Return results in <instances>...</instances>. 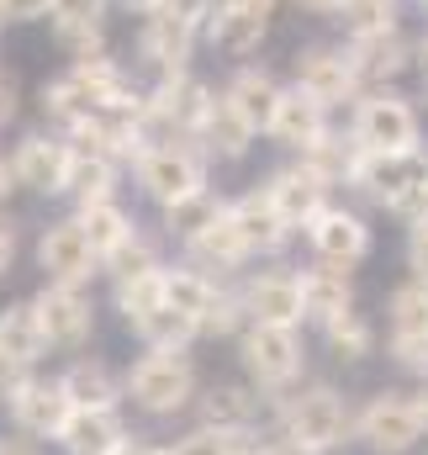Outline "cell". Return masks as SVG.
<instances>
[{"label":"cell","mask_w":428,"mask_h":455,"mask_svg":"<svg viewBox=\"0 0 428 455\" xmlns=\"http://www.w3.org/2000/svg\"><path fill=\"white\" fill-rule=\"evenodd\" d=\"M227 212H233V223H238V233H243V243H249V254H254V259H275V254H286V249H291V238H297V228L275 212V202L265 196V186H254V191L233 196V202H227Z\"/></svg>","instance_id":"obj_21"},{"label":"cell","mask_w":428,"mask_h":455,"mask_svg":"<svg viewBox=\"0 0 428 455\" xmlns=\"http://www.w3.org/2000/svg\"><path fill=\"white\" fill-rule=\"evenodd\" d=\"M37 270L43 281H69V286H91L101 275V254L85 238V228L75 223V212L37 233Z\"/></svg>","instance_id":"obj_12"},{"label":"cell","mask_w":428,"mask_h":455,"mask_svg":"<svg viewBox=\"0 0 428 455\" xmlns=\"http://www.w3.org/2000/svg\"><path fill=\"white\" fill-rule=\"evenodd\" d=\"M154 455H175V451H170V445H154Z\"/></svg>","instance_id":"obj_57"},{"label":"cell","mask_w":428,"mask_h":455,"mask_svg":"<svg viewBox=\"0 0 428 455\" xmlns=\"http://www.w3.org/2000/svg\"><path fill=\"white\" fill-rule=\"evenodd\" d=\"M222 96L254 122V132H270V116L281 107V96H286V80H281L275 69H265V64H238V69L227 75Z\"/></svg>","instance_id":"obj_26"},{"label":"cell","mask_w":428,"mask_h":455,"mask_svg":"<svg viewBox=\"0 0 428 455\" xmlns=\"http://www.w3.org/2000/svg\"><path fill=\"white\" fill-rule=\"evenodd\" d=\"M291 85H302L313 101H322L328 112H338V107H354L360 96H365V85H360V75H354V64H349V48L338 43V48H302L297 53V75H291Z\"/></svg>","instance_id":"obj_13"},{"label":"cell","mask_w":428,"mask_h":455,"mask_svg":"<svg viewBox=\"0 0 428 455\" xmlns=\"http://www.w3.org/2000/svg\"><path fill=\"white\" fill-rule=\"evenodd\" d=\"M243 286V307H249V323H281V329H302L307 313H302V275L291 265H270V270H254Z\"/></svg>","instance_id":"obj_15"},{"label":"cell","mask_w":428,"mask_h":455,"mask_svg":"<svg viewBox=\"0 0 428 455\" xmlns=\"http://www.w3.org/2000/svg\"><path fill=\"white\" fill-rule=\"evenodd\" d=\"M349 138L370 154H408L424 148V116L397 85H381L349 107Z\"/></svg>","instance_id":"obj_4"},{"label":"cell","mask_w":428,"mask_h":455,"mask_svg":"<svg viewBox=\"0 0 428 455\" xmlns=\"http://www.w3.org/2000/svg\"><path fill=\"white\" fill-rule=\"evenodd\" d=\"M259 455H318V451H307V445H297V440H286V435H270V440L259 445Z\"/></svg>","instance_id":"obj_49"},{"label":"cell","mask_w":428,"mask_h":455,"mask_svg":"<svg viewBox=\"0 0 428 455\" xmlns=\"http://www.w3.org/2000/svg\"><path fill=\"white\" fill-rule=\"evenodd\" d=\"M132 180H138V191H143L159 212H170L175 202L207 191V180H212V159H207L191 138H186V143H159V148H143V154H138Z\"/></svg>","instance_id":"obj_6"},{"label":"cell","mask_w":428,"mask_h":455,"mask_svg":"<svg viewBox=\"0 0 428 455\" xmlns=\"http://www.w3.org/2000/svg\"><path fill=\"white\" fill-rule=\"evenodd\" d=\"M413 69H424V80H428V32L413 43Z\"/></svg>","instance_id":"obj_55"},{"label":"cell","mask_w":428,"mask_h":455,"mask_svg":"<svg viewBox=\"0 0 428 455\" xmlns=\"http://www.w3.org/2000/svg\"><path fill=\"white\" fill-rule=\"evenodd\" d=\"M132 334L143 349H191V344L202 339V323L196 318H186L180 307H159V313H148V318H138L132 323Z\"/></svg>","instance_id":"obj_36"},{"label":"cell","mask_w":428,"mask_h":455,"mask_svg":"<svg viewBox=\"0 0 428 455\" xmlns=\"http://www.w3.org/2000/svg\"><path fill=\"white\" fill-rule=\"evenodd\" d=\"M249 435H254V429H249ZM233 440H238V435H227V429H207V424H196V429L180 435L170 451L175 455H227L233 451Z\"/></svg>","instance_id":"obj_42"},{"label":"cell","mask_w":428,"mask_h":455,"mask_svg":"<svg viewBox=\"0 0 428 455\" xmlns=\"http://www.w3.org/2000/svg\"><path fill=\"white\" fill-rule=\"evenodd\" d=\"M43 355H48V334H43V323H37L32 297H27V302H11V307L0 313V360L37 371Z\"/></svg>","instance_id":"obj_29"},{"label":"cell","mask_w":428,"mask_h":455,"mask_svg":"<svg viewBox=\"0 0 428 455\" xmlns=\"http://www.w3.org/2000/svg\"><path fill=\"white\" fill-rule=\"evenodd\" d=\"M333 27L349 37H376V32H397L402 27V0H338Z\"/></svg>","instance_id":"obj_35"},{"label":"cell","mask_w":428,"mask_h":455,"mask_svg":"<svg viewBox=\"0 0 428 455\" xmlns=\"http://www.w3.org/2000/svg\"><path fill=\"white\" fill-rule=\"evenodd\" d=\"M281 0H207V43L227 59L259 53Z\"/></svg>","instance_id":"obj_11"},{"label":"cell","mask_w":428,"mask_h":455,"mask_svg":"<svg viewBox=\"0 0 428 455\" xmlns=\"http://www.w3.org/2000/svg\"><path fill=\"white\" fill-rule=\"evenodd\" d=\"M270 419V397L254 381H217L196 397V424L227 429V435H249Z\"/></svg>","instance_id":"obj_19"},{"label":"cell","mask_w":428,"mask_h":455,"mask_svg":"<svg viewBox=\"0 0 428 455\" xmlns=\"http://www.w3.org/2000/svg\"><path fill=\"white\" fill-rule=\"evenodd\" d=\"M424 196H428V180H424Z\"/></svg>","instance_id":"obj_60"},{"label":"cell","mask_w":428,"mask_h":455,"mask_svg":"<svg viewBox=\"0 0 428 455\" xmlns=\"http://www.w3.org/2000/svg\"><path fill=\"white\" fill-rule=\"evenodd\" d=\"M64 80L75 85V96L91 107V112H122V116H138L143 107V91H138V80L116 64V59H80V64H69L64 69Z\"/></svg>","instance_id":"obj_16"},{"label":"cell","mask_w":428,"mask_h":455,"mask_svg":"<svg viewBox=\"0 0 428 455\" xmlns=\"http://www.w3.org/2000/svg\"><path fill=\"white\" fill-rule=\"evenodd\" d=\"M127 440H132V429H127L122 408H75L53 445L64 455H116Z\"/></svg>","instance_id":"obj_25"},{"label":"cell","mask_w":428,"mask_h":455,"mask_svg":"<svg viewBox=\"0 0 428 455\" xmlns=\"http://www.w3.org/2000/svg\"><path fill=\"white\" fill-rule=\"evenodd\" d=\"M428 180V148H408V154H370L360 148L354 154V170H349V191L365 196L370 207H397L408 191H418Z\"/></svg>","instance_id":"obj_8"},{"label":"cell","mask_w":428,"mask_h":455,"mask_svg":"<svg viewBox=\"0 0 428 455\" xmlns=\"http://www.w3.org/2000/svg\"><path fill=\"white\" fill-rule=\"evenodd\" d=\"M69 138L59 127H32L16 138L11 148V170H16V186L32 191V196H64V180H69Z\"/></svg>","instance_id":"obj_10"},{"label":"cell","mask_w":428,"mask_h":455,"mask_svg":"<svg viewBox=\"0 0 428 455\" xmlns=\"http://www.w3.org/2000/svg\"><path fill=\"white\" fill-rule=\"evenodd\" d=\"M5 5V21L11 27H32V21H48L53 16V0H0Z\"/></svg>","instance_id":"obj_47"},{"label":"cell","mask_w":428,"mask_h":455,"mask_svg":"<svg viewBox=\"0 0 428 455\" xmlns=\"http://www.w3.org/2000/svg\"><path fill=\"white\" fill-rule=\"evenodd\" d=\"M413 5H424V11H428V0H413Z\"/></svg>","instance_id":"obj_59"},{"label":"cell","mask_w":428,"mask_h":455,"mask_svg":"<svg viewBox=\"0 0 428 455\" xmlns=\"http://www.w3.org/2000/svg\"><path fill=\"white\" fill-rule=\"evenodd\" d=\"M122 387H127V403L148 419H175V413L196 408V397H202L191 349H143L122 371Z\"/></svg>","instance_id":"obj_2"},{"label":"cell","mask_w":428,"mask_h":455,"mask_svg":"<svg viewBox=\"0 0 428 455\" xmlns=\"http://www.w3.org/2000/svg\"><path fill=\"white\" fill-rule=\"evenodd\" d=\"M0 27H11V21H5V5H0Z\"/></svg>","instance_id":"obj_58"},{"label":"cell","mask_w":428,"mask_h":455,"mask_svg":"<svg viewBox=\"0 0 428 455\" xmlns=\"http://www.w3.org/2000/svg\"><path fill=\"white\" fill-rule=\"evenodd\" d=\"M111 307L122 313V323H127V329H132L138 318L159 313V307H164V270H154V275H138V281H122V286H111Z\"/></svg>","instance_id":"obj_39"},{"label":"cell","mask_w":428,"mask_h":455,"mask_svg":"<svg viewBox=\"0 0 428 455\" xmlns=\"http://www.w3.org/2000/svg\"><path fill=\"white\" fill-rule=\"evenodd\" d=\"M116 455H154V445H148L143 435H132V440H127V445H122Z\"/></svg>","instance_id":"obj_56"},{"label":"cell","mask_w":428,"mask_h":455,"mask_svg":"<svg viewBox=\"0 0 428 455\" xmlns=\"http://www.w3.org/2000/svg\"><path fill=\"white\" fill-rule=\"evenodd\" d=\"M75 148V143H69ZM116 180H122V164H111L101 154H85V148H75V159H69V180H64V196L80 207V202H107L116 196Z\"/></svg>","instance_id":"obj_32"},{"label":"cell","mask_w":428,"mask_h":455,"mask_svg":"<svg viewBox=\"0 0 428 455\" xmlns=\"http://www.w3.org/2000/svg\"><path fill=\"white\" fill-rule=\"evenodd\" d=\"M413 408H418V424H424V440H428V381L413 392Z\"/></svg>","instance_id":"obj_54"},{"label":"cell","mask_w":428,"mask_h":455,"mask_svg":"<svg viewBox=\"0 0 428 455\" xmlns=\"http://www.w3.org/2000/svg\"><path fill=\"white\" fill-rule=\"evenodd\" d=\"M11 191H21V186H16V170H11V154H0V207L11 202Z\"/></svg>","instance_id":"obj_52"},{"label":"cell","mask_w":428,"mask_h":455,"mask_svg":"<svg viewBox=\"0 0 428 455\" xmlns=\"http://www.w3.org/2000/svg\"><path fill=\"white\" fill-rule=\"evenodd\" d=\"M322 344H328V355L333 360H344V365H360V360H370L376 355V323H370V313H360V307H349V313H338L333 323H322Z\"/></svg>","instance_id":"obj_31"},{"label":"cell","mask_w":428,"mask_h":455,"mask_svg":"<svg viewBox=\"0 0 428 455\" xmlns=\"http://www.w3.org/2000/svg\"><path fill=\"white\" fill-rule=\"evenodd\" d=\"M227 212V196H217L212 186L207 191H196V196H186V202H175L170 212H164V228H170V238H196L202 228H212L217 218Z\"/></svg>","instance_id":"obj_38"},{"label":"cell","mask_w":428,"mask_h":455,"mask_svg":"<svg viewBox=\"0 0 428 455\" xmlns=\"http://www.w3.org/2000/svg\"><path fill=\"white\" fill-rule=\"evenodd\" d=\"M16 254H21V223L0 207V281L11 275V265H16Z\"/></svg>","instance_id":"obj_46"},{"label":"cell","mask_w":428,"mask_h":455,"mask_svg":"<svg viewBox=\"0 0 428 455\" xmlns=\"http://www.w3.org/2000/svg\"><path fill=\"white\" fill-rule=\"evenodd\" d=\"M297 11H307V16H328L333 21V11H338V0H291Z\"/></svg>","instance_id":"obj_53"},{"label":"cell","mask_w":428,"mask_h":455,"mask_svg":"<svg viewBox=\"0 0 428 455\" xmlns=\"http://www.w3.org/2000/svg\"><path fill=\"white\" fill-rule=\"evenodd\" d=\"M154 270H164V259H159V249H154V238H143V233H132L116 254H107V265H101V275H107L111 286H122V281H138V275H154Z\"/></svg>","instance_id":"obj_40"},{"label":"cell","mask_w":428,"mask_h":455,"mask_svg":"<svg viewBox=\"0 0 428 455\" xmlns=\"http://www.w3.org/2000/svg\"><path fill=\"white\" fill-rule=\"evenodd\" d=\"M354 445L365 455H413L424 445V424L413 392H370L354 408Z\"/></svg>","instance_id":"obj_7"},{"label":"cell","mask_w":428,"mask_h":455,"mask_svg":"<svg viewBox=\"0 0 428 455\" xmlns=\"http://www.w3.org/2000/svg\"><path fill=\"white\" fill-rule=\"evenodd\" d=\"M386 339H428V281H402L386 297Z\"/></svg>","instance_id":"obj_33"},{"label":"cell","mask_w":428,"mask_h":455,"mask_svg":"<svg viewBox=\"0 0 428 455\" xmlns=\"http://www.w3.org/2000/svg\"><path fill=\"white\" fill-rule=\"evenodd\" d=\"M164 302L180 307L186 318L207 323V313H212V302H217V281L202 275L196 265H164Z\"/></svg>","instance_id":"obj_34"},{"label":"cell","mask_w":428,"mask_h":455,"mask_svg":"<svg viewBox=\"0 0 428 455\" xmlns=\"http://www.w3.org/2000/svg\"><path fill=\"white\" fill-rule=\"evenodd\" d=\"M207 37V0H164L138 27V64L154 69V80L191 69L196 43Z\"/></svg>","instance_id":"obj_3"},{"label":"cell","mask_w":428,"mask_h":455,"mask_svg":"<svg viewBox=\"0 0 428 455\" xmlns=\"http://www.w3.org/2000/svg\"><path fill=\"white\" fill-rule=\"evenodd\" d=\"M238 360H243V376L265 392V397H281L302 381L307 371V339L302 329H281V323H249L238 334Z\"/></svg>","instance_id":"obj_5"},{"label":"cell","mask_w":428,"mask_h":455,"mask_svg":"<svg viewBox=\"0 0 428 455\" xmlns=\"http://www.w3.org/2000/svg\"><path fill=\"white\" fill-rule=\"evenodd\" d=\"M5 413H11V424H16V435H27V440L43 445V440H59V435H64L75 403H69V392H64L59 376H27V381L11 392Z\"/></svg>","instance_id":"obj_14"},{"label":"cell","mask_w":428,"mask_h":455,"mask_svg":"<svg viewBox=\"0 0 428 455\" xmlns=\"http://www.w3.org/2000/svg\"><path fill=\"white\" fill-rule=\"evenodd\" d=\"M111 11H127V16H154L164 0H107Z\"/></svg>","instance_id":"obj_51"},{"label":"cell","mask_w":428,"mask_h":455,"mask_svg":"<svg viewBox=\"0 0 428 455\" xmlns=\"http://www.w3.org/2000/svg\"><path fill=\"white\" fill-rule=\"evenodd\" d=\"M386 355H392L397 371H408V376L428 381V339H386Z\"/></svg>","instance_id":"obj_44"},{"label":"cell","mask_w":428,"mask_h":455,"mask_svg":"<svg viewBox=\"0 0 428 455\" xmlns=\"http://www.w3.org/2000/svg\"><path fill=\"white\" fill-rule=\"evenodd\" d=\"M354 154H360V143H354L349 132H333V127H328V132H322L318 143H313L307 154H297V159H302V164H307L313 175H322V180H328L333 191H338V186H349Z\"/></svg>","instance_id":"obj_37"},{"label":"cell","mask_w":428,"mask_h":455,"mask_svg":"<svg viewBox=\"0 0 428 455\" xmlns=\"http://www.w3.org/2000/svg\"><path fill=\"white\" fill-rule=\"evenodd\" d=\"M402 259L413 270V281H428V223L408 228V243H402Z\"/></svg>","instance_id":"obj_45"},{"label":"cell","mask_w":428,"mask_h":455,"mask_svg":"<svg viewBox=\"0 0 428 455\" xmlns=\"http://www.w3.org/2000/svg\"><path fill=\"white\" fill-rule=\"evenodd\" d=\"M254 122L238 112L222 91H212V101H207V112L196 122V148L212 159V164H238V159H249L254 154Z\"/></svg>","instance_id":"obj_20"},{"label":"cell","mask_w":428,"mask_h":455,"mask_svg":"<svg viewBox=\"0 0 428 455\" xmlns=\"http://www.w3.org/2000/svg\"><path fill=\"white\" fill-rule=\"evenodd\" d=\"M265 196L275 202V212L297 228V233H307V223L318 218L322 207H333V186H328L322 175H313L302 159L270 170V175H265Z\"/></svg>","instance_id":"obj_18"},{"label":"cell","mask_w":428,"mask_h":455,"mask_svg":"<svg viewBox=\"0 0 428 455\" xmlns=\"http://www.w3.org/2000/svg\"><path fill=\"white\" fill-rule=\"evenodd\" d=\"M322 132H328V107L313 101L302 85H286V96H281V107L270 116V132L265 138L275 148H286V154H307Z\"/></svg>","instance_id":"obj_24"},{"label":"cell","mask_w":428,"mask_h":455,"mask_svg":"<svg viewBox=\"0 0 428 455\" xmlns=\"http://www.w3.org/2000/svg\"><path fill=\"white\" fill-rule=\"evenodd\" d=\"M53 43L64 48L69 64H80V59H107V21H96V27H53Z\"/></svg>","instance_id":"obj_41"},{"label":"cell","mask_w":428,"mask_h":455,"mask_svg":"<svg viewBox=\"0 0 428 455\" xmlns=\"http://www.w3.org/2000/svg\"><path fill=\"white\" fill-rule=\"evenodd\" d=\"M0 455H43V445L27 435H0Z\"/></svg>","instance_id":"obj_50"},{"label":"cell","mask_w":428,"mask_h":455,"mask_svg":"<svg viewBox=\"0 0 428 455\" xmlns=\"http://www.w3.org/2000/svg\"><path fill=\"white\" fill-rule=\"evenodd\" d=\"M16 116H21V85H16L11 69H0V132H5Z\"/></svg>","instance_id":"obj_48"},{"label":"cell","mask_w":428,"mask_h":455,"mask_svg":"<svg viewBox=\"0 0 428 455\" xmlns=\"http://www.w3.org/2000/svg\"><path fill=\"white\" fill-rule=\"evenodd\" d=\"M270 424H275V435H286V440H297V445H307V451H318V455H333V451H344V445H354V408L328 381L270 397Z\"/></svg>","instance_id":"obj_1"},{"label":"cell","mask_w":428,"mask_h":455,"mask_svg":"<svg viewBox=\"0 0 428 455\" xmlns=\"http://www.w3.org/2000/svg\"><path fill=\"white\" fill-rule=\"evenodd\" d=\"M32 307H37V323L48 334V349H85L91 334H96V297H91V286L43 281Z\"/></svg>","instance_id":"obj_9"},{"label":"cell","mask_w":428,"mask_h":455,"mask_svg":"<svg viewBox=\"0 0 428 455\" xmlns=\"http://www.w3.org/2000/svg\"><path fill=\"white\" fill-rule=\"evenodd\" d=\"M107 0H53V27H96V21H107Z\"/></svg>","instance_id":"obj_43"},{"label":"cell","mask_w":428,"mask_h":455,"mask_svg":"<svg viewBox=\"0 0 428 455\" xmlns=\"http://www.w3.org/2000/svg\"><path fill=\"white\" fill-rule=\"evenodd\" d=\"M302 275V313H307V323H333L338 313H349V307H360L354 302V275L344 270V265H322L313 259L307 270H297Z\"/></svg>","instance_id":"obj_27"},{"label":"cell","mask_w":428,"mask_h":455,"mask_svg":"<svg viewBox=\"0 0 428 455\" xmlns=\"http://www.w3.org/2000/svg\"><path fill=\"white\" fill-rule=\"evenodd\" d=\"M75 223L85 228V238L96 243V254H101V265H107V254H116L132 233H138V223H132V212L116 202V196H107V202H80L75 207Z\"/></svg>","instance_id":"obj_30"},{"label":"cell","mask_w":428,"mask_h":455,"mask_svg":"<svg viewBox=\"0 0 428 455\" xmlns=\"http://www.w3.org/2000/svg\"><path fill=\"white\" fill-rule=\"evenodd\" d=\"M344 48H349V64H354V75H360L365 91L397 85L413 69V43L402 37V27L397 32H376V37H349Z\"/></svg>","instance_id":"obj_22"},{"label":"cell","mask_w":428,"mask_h":455,"mask_svg":"<svg viewBox=\"0 0 428 455\" xmlns=\"http://www.w3.org/2000/svg\"><path fill=\"white\" fill-rule=\"evenodd\" d=\"M186 249V265H196L202 275H212V281H233L254 254H249V243H243V233L233 223V212H222L212 228H202L196 238H186L180 243Z\"/></svg>","instance_id":"obj_23"},{"label":"cell","mask_w":428,"mask_h":455,"mask_svg":"<svg viewBox=\"0 0 428 455\" xmlns=\"http://www.w3.org/2000/svg\"><path fill=\"white\" fill-rule=\"evenodd\" d=\"M59 381H64V392H69L75 408H122L127 403V387H122L116 365L101 360V355H75Z\"/></svg>","instance_id":"obj_28"},{"label":"cell","mask_w":428,"mask_h":455,"mask_svg":"<svg viewBox=\"0 0 428 455\" xmlns=\"http://www.w3.org/2000/svg\"><path fill=\"white\" fill-rule=\"evenodd\" d=\"M370 223L354 212V207H322L318 218L307 223V249H313V259L322 265H344V270H354L365 254H370Z\"/></svg>","instance_id":"obj_17"}]
</instances>
